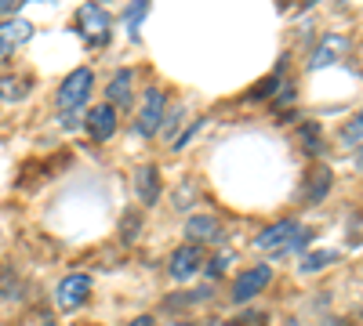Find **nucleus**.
<instances>
[{"label": "nucleus", "instance_id": "26", "mask_svg": "<svg viewBox=\"0 0 363 326\" xmlns=\"http://www.w3.org/2000/svg\"><path fill=\"white\" fill-rule=\"evenodd\" d=\"M174 326H189V322H174Z\"/></svg>", "mask_w": 363, "mask_h": 326}, {"label": "nucleus", "instance_id": "6", "mask_svg": "<svg viewBox=\"0 0 363 326\" xmlns=\"http://www.w3.org/2000/svg\"><path fill=\"white\" fill-rule=\"evenodd\" d=\"M200 269H203V250H200L196 243L178 247V250L171 254V264H167L171 279H193Z\"/></svg>", "mask_w": 363, "mask_h": 326}, {"label": "nucleus", "instance_id": "3", "mask_svg": "<svg viewBox=\"0 0 363 326\" xmlns=\"http://www.w3.org/2000/svg\"><path fill=\"white\" fill-rule=\"evenodd\" d=\"M269 279H272L269 264H255V269H247L244 276H236V283H233V305H247L251 298H258V293L269 286Z\"/></svg>", "mask_w": 363, "mask_h": 326}, {"label": "nucleus", "instance_id": "8", "mask_svg": "<svg viewBox=\"0 0 363 326\" xmlns=\"http://www.w3.org/2000/svg\"><path fill=\"white\" fill-rule=\"evenodd\" d=\"M80 25H84V37L91 44H106L109 40V15L99 4H84L80 8Z\"/></svg>", "mask_w": 363, "mask_h": 326}, {"label": "nucleus", "instance_id": "20", "mask_svg": "<svg viewBox=\"0 0 363 326\" xmlns=\"http://www.w3.org/2000/svg\"><path fill=\"white\" fill-rule=\"evenodd\" d=\"M229 264H233V250H222L215 261H211V269H207V272H211V276H222V272L229 269Z\"/></svg>", "mask_w": 363, "mask_h": 326}, {"label": "nucleus", "instance_id": "5", "mask_svg": "<svg viewBox=\"0 0 363 326\" xmlns=\"http://www.w3.org/2000/svg\"><path fill=\"white\" fill-rule=\"evenodd\" d=\"M87 293H91V279L87 276H66L62 283H58L55 290V305L62 308V312H73L87 301Z\"/></svg>", "mask_w": 363, "mask_h": 326}, {"label": "nucleus", "instance_id": "23", "mask_svg": "<svg viewBox=\"0 0 363 326\" xmlns=\"http://www.w3.org/2000/svg\"><path fill=\"white\" fill-rule=\"evenodd\" d=\"M356 167L363 170V145H359V149H356Z\"/></svg>", "mask_w": 363, "mask_h": 326}, {"label": "nucleus", "instance_id": "7", "mask_svg": "<svg viewBox=\"0 0 363 326\" xmlns=\"http://www.w3.org/2000/svg\"><path fill=\"white\" fill-rule=\"evenodd\" d=\"M298 232H301L298 221H291V218H287V221H277V225H269V228H262V232L255 235V247H258V250H277V254H280Z\"/></svg>", "mask_w": 363, "mask_h": 326}, {"label": "nucleus", "instance_id": "17", "mask_svg": "<svg viewBox=\"0 0 363 326\" xmlns=\"http://www.w3.org/2000/svg\"><path fill=\"white\" fill-rule=\"evenodd\" d=\"M342 141L345 145H363V112H356L352 120L342 127Z\"/></svg>", "mask_w": 363, "mask_h": 326}, {"label": "nucleus", "instance_id": "10", "mask_svg": "<svg viewBox=\"0 0 363 326\" xmlns=\"http://www.w3.org/2000/svg\"><path fill=\"white\" fill-rule=\"evenodd\" d=\"M87 134L95 141H109L116 134V109L106 102V105H95L87 112Z\"/></svg>", "mask_w": 363, "mask_h": 326}, {"label": "nucleus", "instance_id": "18", "mask_svg": "<svg viewBox=\"0 0 363 326\" xmlns=\"http://www.w3.org/2000/svg\"><path fill=\"white\" fill-rule=\"evenodd\" d=\"M145 15H149V4H135V8L124 11V22H128V29H131V37H138V25H142Z\"/></svg>", "mask_w": 363, "mask_h": 326}, {"label": "nucleus", "instance_id": "24", "mask_svg": "<svg viewBox=\"0 0 363 326\" xmlns=\"http://www.w3.org/2000/svg\"><path fill=\"white\" fill-rule=\"evenodd\" d=\"M323 326H345V322H342V319H327Z\"/></svg>", "mask_w": 363, "mask_h": 326}, {"label": "nucleus", "instance_id": "13", "mask_svg": "<svg viewBox=\"0 0 363 326\" xmlns=\"http://www.w3.org/2000/svg\"><path fill=\"white\" fill-rule=\"evenodd\" d=\"M106 98H109L113 109L131 105V69H120V73L106 83Z\"/></svg>", "mask_w": 363, "mask_h": 326}, {"label": "nucleus", "instance_id": "19", "mask_svg": "<svg viewBox=\"0 0 363 326\" xmlns=\"http://www.w3.org/2000/svg\"><path fill=\"white\" fill-rule=\"evenodd\" d=\"M301 141H306V153H320V138H316V127L313 124H306V127H301Z\"/></svg>", "mask_w": 363, "mask_h": 326}, {"label": "nucleus", "instance_id": "11", "mask_svg": "<svg viewBox=\"0 0 363 326\" xmlns=\"http://www.w3.org/2000/svg\"><path fill=\"white\" fill-rule=\"evenodd\" d=\"M186 235H189V243H218L222 240V225L218 218H211V214H193L186 221Z\"/></svg>", "mask_w": 363, "mask_h": 326}, {"label": "nucleus", "instance_id": "15", "mask_svg": "<svg viewBox=\"0 0 363 326\" xmlns=\"http://www.w3.org/2000/svg\"><path fill=\"white\" fill-rule=\"evenodd\" d=\"M327 192H330V170L327 167H316L309 174V185H306V203H320Z\"/></svg>", "mask_w": 363, "mask_h": 326}, {"label": "nucleus", "instance_id": "25", "mask_svg": "<svg viewBox=\"0 0 363 326\" xmlns=\"http://www.w3.org/2000/svg\"><path fill=\"white\" fill-rule=\"evenodd\" d=\"M203 326H225L222 319H211V322H203Z\"/></svg>", "mask_w": 363, "mask_h": 326}, {"label": "nucleus", "instance_id": "2", "mask_svg": "<svg viewBox=\"0 0 363 326\" xmlns=\"http://www.w3.org/2000/svg\"><path fill=\"white\" fill-rule=\"evenodd\" d=\"M164 116H167V95L160 91V87H149V91H145V102H142V109H138L135 131H138L142 138H153V134L164 127Z\"/></svg>", "mask_w": 363, "mask_h": 326}, {"label": "nucleus", "instance_id": "4", "mask_svg": "<svg viewBox=\"0 0 363 326\" xmlns=\"http://www.w3.org/2000/svg\"><path fill=\"white\" fill-rule=\"evenodd\" d=\"M345 51H349V37H345V33H323L320 44H316L313 54H309V69H327V66L342 62Z\"/></svg>", "mask_w": 363, "mask_h": 326}, {"label": "nucleus", "instance_id": "12", "mask_svg": "<svg viewBox=\"0 0 363 326\" xmlns=\"http://www.w3.org/2000/svg\"><path fill=\"white\" fill-rule=\"evenodd\" d=\"M135 192H138V203H142V206H153V203L160 199V174H157L153 163L138 167V174H135Z\"/></svg>", "mask_w": 363, "mask_h": 326}, {"label": "nucleus", "instance_id": "9", "mask_svg": "<svg viewBox=\"0 0 363 326\" xmlns=\"http://www.w3.org/2000/svg\"><path fill=\"white\" fill-rule=\"evenodd\" d=\"M29 37H33V22H22V18L0 22V62H4L18 44H26Z\"/></svg>", "mask_w": 363, "mask_h": 326}, {"label": "nucleus", "instance_id": "22", "mask_svg": "<svg viewBox=\"0 0 363 326\" xmlns=\"http://www.w3.org/2000/svg\"><path fill=\"white\" fill-rule=\"evenodd\" d=\"M128 326H153V319H149V315H138V319H131Z\"/></svg>", "mask_w": 363, "mask_h": 326}, {"label": "nucleus", "instance_id": "21", "mask_svg": "<svg viewBox=\"0 0 363 326\" xmlns=\"http://www.w3.org/2000/svg\"><path fill=\"white\" fill-rule=\"evenodd\" d=\"M22 8V0H0V15H15Z\"/></svg>", "mask_w": 363, "mask_h": 326}, {"label": "nucleus", "instance_id": "14", "mask_svg": "<svg viewBox=\"0 0 363 326\" xmlns=\"http://www.w3.org/2000/svg\"><path fill=\"white\" fill-rule=\"evenodd\" d=\"M33 91V80L26 76H0V102H22Z\"/></svg>", "mask_w": 363, "mask_h": 326}, {"label": "nucleus", "instance_id": "16", "mask_svg": "<svg viewBox=\"0 0 363 326\" xmlns=\"http://www.w3.org/2000/svg\"><path fill=\"white\" fill-rule=\"evenodd\" d=\"M330 261H338V250H316V254H306V261H301V272H320V269H327Z\"/></svg>", "mask_w": 363, "mask_h": 326}, {"label": "nucleus", "instance_id": "1", "mask_svg": "<svg viewBox=\"0 0 363 326\" xmlns=\"http://www.w3.org/2000/svg\"><path fill=\"white\" fill-rule=\"evenodd\" d=\"M91 87H95V73H91V69H73L62 83H58L55 105L62 109V112H77L80 105H87Z\"/></svg>", "mask_w": 363, "mask_h": 326}]
</instances>
